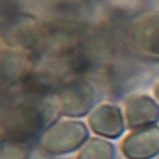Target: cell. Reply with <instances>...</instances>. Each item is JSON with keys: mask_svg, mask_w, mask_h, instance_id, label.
I'll return each mask as SVG.
<instances>
[{"mask_svg": "<svg viewBox=\"0 0 159 159\" xmlns=\"http://www.w3.org/2000/svg\"><path fill=\"white\" fill-rule=\"evenodd\" d=\"M45 115L38 107L30 103H20L8 110L3 118L5 140L31 143L45 126Z\"/></svg>", "mask_w": 159, "mask_h": 159, "instance_id": "cell-1", "label": "cell"}, {"mask_svg": "<svg viewBox=\"0 0 159 159\" xmlns=\"http://www.w3.org/2000/svg\"><path fill=\"white\" fill-rule=\"evenodd\" d=\"M88 139L85 124L76 120H61L52 124L41 138L42 149L52 155H64L79 149Z\"/></svg>", "mask_w": 159, "mask_h": 159, "instance_id": "cell-2", "label": "cell"}, {"mask_svg": "<svg viewBox=\"0 0 159 159\" xmlns=\"http://www.w3.org/2000/svg\"><path fill=\"white\" fill-rule=\"evenodd\" d=\"M96 103V90L85 82H74L62 87L56 96L57 111L66 117H82Z\"/></svg>", "mask_w": 159, "mask_h": 159, "instance_id": "cell-3", "label": "cell"}, {"mask_svg": "<svg viewBox=\"0 0 159 159\" xmlns=\"http://www.w3.org/2000/svg\"><path fill=\"white\" fill-rule=\"evenodd\" d=\"M121 152L127 159H153L159 154V127L150 126L132 131L124 139Z\"/></svg>", "mask_w": 159, "mask_h": 159, "instance_id": "cell-4", "label": "cell"}, {"mask_svg": "<svg viewBox=\"0 0 159 159\" xmlns=\"http://www.w3.org/2000/svg\"><path fill=\"white\" fill-rule=\"evenodd\" d=\"M88 124L94 134L107 139H117L125 131V120L120 107L110 103L101 104L92 111Z\"/></svg>", "mask_w": 159, "mask_h": 159, "instance_id": "cell-5", "label": "cell"}, {"mask_svg": "<svg viewBox=\"0 0 159 159\" xmlns=\"http://www.w3.org/2000/svg\"><path fill=\"white\" fill-rule=\"evenodd\" d=\"M125 115L130 129L150 127L159 121V106L147 94H134L125 102Z\"/></svg>", "mask_w": 159, "mask_h": 159, "instance_id": "cell-6", "label": "cell"}, {"mask_svg": "<svg viewBox=\"0 0 159 159\" xmlns=\"http://www.w3.org/2000/svg\"><path fill=\"white\" fill-rule=\"evenodd\" d=\"M130 36L134 45L143 52L159 56V16L147 14L140 17L131 27Z\"/></svg>", "mask_w": 159, "mask_h": 159, "instance_id": "cell-7", "label": "cell"}, {"mask_svg": "<svg viewBox=\"0 0 159 159\" xmlns=\"http://www.w3.org/2000/svg\"><path fill=\"white\" fill-rule=\"evenodd\" d=\"M113 157L115 149L111 143L99 138H93L84 144L76 159H113Z\"/></svg>", "mask_w": 159, "mask_h": 159, "instance_id": "cell-8", "label": "cell"}, {"mask_svg": "<svg viewBox=\"0 0 159 159\" xmlns=\"http://www.w3.org/2000/svg\"><path fill=\"white\" fill-rule=\"evenodd\" d=\"M31 143L18 140H5L2 144L0 159H28Z\"/></svg>", "mask_w": 159, "mask_h": 159, "instance_id": "cell-9", "label": "cell"}, {"mask_svg": "<svg viewBox=\"0 0 159 159\" xmlns=\"http://www.w3.org/2000/svg\"><path fill=\"white\" fill-rule=\"evenodd\" d=\"M154 96H155V98H157L158 102H159V83L154 87Z\"/></svg>", "mask_w": 159, "mask_h": 159, "instance_id": "cell-10", "label": "cell"}]
</instances>
